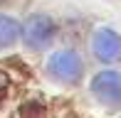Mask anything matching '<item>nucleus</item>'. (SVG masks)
I'll list each match as a JSON object with an SVG mask.
<instances>
[{
    "mask_svg": "<svg viewBox=\"0 0 121 118\" xmlns=\"http://www.w3.org/2000/svg\"><path fill=\"white\" fill-rule=\"evenodd\" d=\"M47 71L54 79H62V81H77L82 76V59L74 49H59L49 57Z\"/></svg>",
    "mask_w": 121,
    "mask_h": 118,
    "instance_id": "obj_1",
    "label": "nucleus"
},
{
    "mask_svg": "<svg viewBox=\"0 0 121 118\" xmlns=\"http://www.w3.org/2000/svg\"><path fill=\"white\" fill-rule=\"evenodd\" d=\"M22 35H25V42L27 47H32V49H42V47H47L49 42H52L54 37V22L47 17V15H30L22 27Z\"/></svg>",
    "mask_w": 121,
    "mask_h": 118,
    "instance_id": "obj_2",
    "label": "nucleus"
},
{
    "mask_svg": "<svg viewBox=\"0 0 121 118\" xmlns=\"http://www.w3.org/2000/svg\"><path fill=\"white\" fill-rule=\"evenodd\" d=\"M91 52L101 62H116V59H121V37L106 27L96 30L91 37Z\"/></svg>",
    "mask_w": 121,
    "mask_h": 118,
    "instance_id": "obj_4",
    "label": "nucleus"
},
{
    "mask_svg": "<svg viewBox=\"0 0 121 118\" xmlns=\"http://www.w3.org/2000/svg\"><path fill=\"white\" fill-rule=\"evenodd\" d=\"M20 35H22V27H20L17 20L10 17V15H0V49L13 47L20 39Z\"/></svg>",
    "mask_w": 121,
    "mask_h": 118,
    "instance_id": "obj_5",
    "label": "nucleus"
},
{
    "mask_svg": "<svg viewBox=\"0 0 121 118\" xmlns=\"http://www.w3.org/2000/svg\"><path fill=\"white\" fill-rule=\"evenodd\" d=\"M3 81H5V79H3V76H0V86H3Z\"/></svg>",
    "mask_w": 121,
    "mask_h": 118,
    "instance_id": "obj_6",
    "label": "nucleus"
},
{
    "mask_svg": "<svg viewBox=\"0 0 121 118\" xmlns=\"http://www.w3.org/2000/svg\"><path fill=\"white\" fill-rule=\"evenodd\" d=\"M91 94L106 106H121V74L101 71L91 81Z\"/></svg>",
    "mask_w": 121,
    "mask_h": 118,
    "instance_id": "obj_3",
    "label": "nucleus"
}]
</instances>
